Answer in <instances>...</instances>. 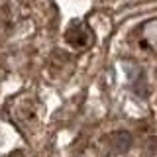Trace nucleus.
Instances as JSON below:
<instances>
[{"mask_svg":"<svg viewBox=\"0 0 157 157\" xmlns=\"http://www.w3.org/2000/svg\"><path fill=\"white\" fill-rule=\"evenodd\" d=\"M78 29L75 28H71L69 29V33H67V39H69V43H73V45H85V43L88 41V33H86V29L81 26V24H77Z\"/></svg>","mask_w":157,"mask_h":157,"instance_id":"f257e3e1","label":"nucleus"}]
</instances>
